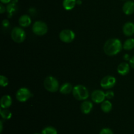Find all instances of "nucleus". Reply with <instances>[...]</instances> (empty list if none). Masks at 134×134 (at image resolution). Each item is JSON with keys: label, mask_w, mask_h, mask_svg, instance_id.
Instances as JSON below:
<instances>
[{"label": "nucleus", "mask_w": 134, "mask_h": 134, "mask_svg": "<svg viewBox=\"0 0 134 134\" xmlns=\"http://www.w3.org/2000/svg\"><path fill=\"white\" fill-rule=\"evenodd\" d=\"M0 126H1V130H0V131H1V132H2V130H3V123H2V121H1V122H0Z\"/></svg>", "instance_id": "31"}, {"label": "nucleus", "mask_w": 134, "mask_h": 134, "mask_svg": "<svg viewBox=\"0 0 134 134\" xmlns=\"http://www.w3.org/2000/svg\"><path fill=\"white\" fill-rule=\"evenodd\" d=\"M114 96H115L114 92L111 90L107 91L105 93V97L107 99H111L113 98Z\"/></svg>", "instance_id": "24"}, {"label": "nucleus", "mask_w": 134, "mask_h": 134, "mask_svg": "<svg viewBox=\"0 0 134 134\" xmlns=\"http://www.w3.org/2000/svg\"><path fill=\"white\" fill-rule=\"evenodd\" d=\"M73 95L79 101H84L89 97V92L87 88L82 85H77L73 89Z\"/></svg>", "instance_id": "2"}, {"label": "nucleus", "mask_w": 134, "mask_h": 134, "mask_svg": "<svg viewBox=\"0 0 134 134\" xmlns=\"http://www.w3.org/2000/svg\"><path fill=\"white\" fill-rule=\"evenodd\" d=\"M99 134H113V132L109 128H103L101 130Z\"/></svg>", "instance_id": "25"}, {"label": "nucleus", "mask_w": 134, "mask_h": 134, "mask_svg": "<svg viewBox=\"0 0 134 134\" xmlns=\"http://www.w3.org/2000/svg\"><path fill=\"white\" fill-rule=\"evenodd\" d=\"M18 23L22 27H28L31 23V19L27 14H23L18 20Z\"/></svg>", "instance_id": "13"}, {"label": "nucleus", "mask_w": 134, "mask_h": 134, "mask_svg": "<svg viewBox=\"0 0 134 134\" xmlns=\"http://www.w3.org/2000/svg\"><path fill=\"white\" fill-rule=\"evenodd\" d=\"M123 46L121 42L116 38H111L108 39L103 46V51L106 55L109 56H114L121 51Z\"/></svg>", "instance_id": "1"}, {"label": "nucleus", "mask_w": 134, "mask_h": 134, "mask_svg": "<svg viewBox=\"0 0 134 134\" xmlns=\"http://www.w3.org/2000/svg\"><path fill=\"white\" fill-rule=\"evenodd\" d=\"M18 0H11V2L10 3H15L16 4L17 3H18Z\"/></svg>", "instance_id": "33"}, {"label": "nucleus", "mask_w": 134, "mask_h": 134, "mask_svg": "<svg viewBox=\"0 0 134 134\" xmlns=\"http://www.w3.org/2000/svg\"><path fill=\"white\" fill-rule=\"evenodd\" d=\"M0 113H1V117L5 120H9L12 116L11 112L7 109H1Z\"/></svg>", "instance_id": "21"}, {"label": "nucleus", "mask_w": 134, "mask_h": 134, "mask_svg": "<svg viewBox=\"0 0 134 134\" xmlns=\"http://www.w3.org/2000/svg\"><path fill=\"white\" fill-rule=\"evenodd\" d=\"M26 34L24 30L20 27H14L11 32V38L16 43H22L25 40Z\"/></svg>", "instance_id": "4"}, {"label": "nucleus", "mask_w": 134, "mask_h": 134, "mask_svg": "<svg viewBox=\"0 0 134 134\" xmlns=\"http://www.w3.org/2000/svg\"><path fill=\"white\" fill-rule=\"evenodd\" d=\"M41 134H58V131L54 127L47 126L42 130Z\"/></svg>", "instance_id": "22"}, {"label": "nucleus", "mask_w": 134, "mask_h": 134, "mask_svg": "<svg viewBox=\"0 0 134 134\" xmlns=\"http://www.w3.org/2000/svg\"><path fill=\"white\" fill-rule=\"evenodd\" d=\"M7 10V9H5V7H4V5H3V3L0 4V13L3 14L5 12V11Z\"/></svg>", "instance_id": "27"}, {"label": "nucleus", "mask_w": 134, "mask_h": 134, "mask_svg": "<svg viewBox=\"0 0 134 134\" xmlns=\"http://www.w3.org/2000/svg\"><path fill=\"white\" fill-rule=\"evenodd\" d=\"M123 33L126 36H131L134 34V24L131 22H126L123 26Z\"/></svg>", "instance_id": "11"}, {"label": "nucleus", "mask_w": 134, "mask_h": 134, "mask_svg": "<svg viewBox=\"0 0 134 134\" xmlns=\"http://www.w3.org/2000/svg\"><path fill=\"white\" fill-rule=\"evenodd\" d=\"M7 11L8 13V17L9 18H11L13 17V14L16 11L18 7H17L16 4L13 3H10L7 6Z\"/></svg>", "instance_id": "18"}, {"label": "nucleus", "mask_w": 134, "mask_h": 134, "mask_svg": "<svg viewBox=\"0 0 134 134\" xmlns=\"http://www.w3.org/2000/svg\"><path fill=\"white\" fill-rule=\"evenodd\" d=\"M130 64L131 67L134 68V56L130 59Z\"/></svg>", "instance_id": "28"}, {"label": "nucleus", "mask_w": 134, "mask_h": 134, "mask_svg": "<svg viewBox=\"0 0 134 134\" xmlns=\"http://www.w3.org/2000/svg\"><path fill=\"white\" fill-rule=\"evenodd\" d=\"M0 105L2 109H8L12 105V98L9 95L3 96L0 101Z\"/></svg>", "instance_id": "12"}, {"label": "nucleus", "mask_w": 134, "mask_h": 134, "mask_svg": "<svg viewBox=\"0 0 134 134\" xmlns=\"http://www.w3.org/2000/svg\"><path fill=\"white\" fill-rule=\"evenodd\" d=\"M44 87L48 91L54 93L59 89L58 81L54 77L48 76L44 80Z\"/></svg>", "instance_id": "3"}, {"label": "nucleus", "mask_w": 134, "mask_h": 134, "mask_svg": "<svg viewBox=\"0 0 134 134\" xmlns=\"http://www.w3.org/2000/svg\"><path fill=\"white\" fill-rule=\"evenodd\" d=\"M116 78L112 76H105L101 80L100 85L103 89H109L113 88L116 84Z\"/></svg>", "instance_id": "8"}, {"label": "nucleus", "mask_w": 134, "mask_h": 134, "mask_svg": "<svg viewBox=\"0 0 134 134\" xmlns=\"http://www.w3.org/2000/svg\"><path fill=\"white\" fill-rule=\"evenodd\" d=\"M1 2V3L4 4H9L11 2V0H0Z\"/></svg>", "instance_id": "29"}, {"label": "nucleus", "mask_w": 134, "mask_h": 134, "mask_svg": "<svg viewBox=\"0 0 134 134\" xmlns=\"http://www.w3.org/2000/svg\"><path fill=\"white\" fill-rule=\"evenodd\" d=\"M2 25H3V27L5 28H7L9 27V25H10V22H9L8 20L5 19V20H3Z\"/></svg>", "instance_id": "26"}, {"label": "nucleus", "mask_w": 134, "mask_h": 134, "mask_svg": "<svg viewBox=\"0 0 134 134\" xmlns=\"http://www.w3.org/2000/svg\"><path fill=\"white\" fill-rule=\"evenodd\" d=\"M34 134H40V133H34Z\"/></svg>", "instance_id": "34"}, {"label": "nucleus", "mask_w": 134, "mask_h": 134, "mask_svg": "<svg viewBox=\"0 0 134 134\" xmlns=\"http://www.w3.org/2000/svg\"><path fill=\"white\" fill-rule=\"evenodd\" d=\"M122 10L124 14L130 15L134 13V2L132 1H128L124 3L122 7Z\"/></svg>", "instance_id": "10"}, {"label": "nucleus", "mask_w": 134, "mask_h": 134, "mask_svg": "<svg viewBox=\"0 0 134 134\" xmlns=\"http://www.w3.org/2000/svg\"><path fill=\"white\" fill-rule=\"evenodd\" d=\"M73 87L71 84L68 82H65L63 84L60 88V92L62 94H69L71 92L73 91Z\"/></svg>", "instance_id": "17"}, {"label": "nucleus", "mask_w": 134, "mask_h": 134, "mask_svg": "<svg viewBox=\"0 0 134 134\" xmlns=\"http://www.w3.org/2000/svg\"><path fill=\"white\" fill-rule=\"evenodd\" d=\"M117 71L119 74L125 76L128 74L130 71V65L127 63H122L118 66Z\"/></svg>", "instance_id": "15"}, {"label": "nucleus", "mask_w": 134, "mask_h": 134, "mask_svg": "<svg viewBox=\"0 0 134 134\" xmlns=\"http://www.w3.org/2000/svg\"><path fill=\"white\" fill-rule=\"evenodd\" d=\"M93 108V105L90 101H85L81 103V110L83 114H88L91 112Z\"/></svg>", "instance_id": "14"}, {"label": "nucleus", "mask_w": 134, "mask_h": 134, "mask_svg": "<svg viewBox=\"0 0 134 134\" xmlns=\"http://www.w3.org/2000/svg\"><path fill=\"white\" fill-rule=\"evenodd\" d=\"M124 59H125L126 60H129V55H128V54H126L125 55H124Z\"/></svg>", "instance_id": "30"}, {"label": "nucleus", "mask_w": 134, "mask_h": 134, "mask_svg": "<svg viewBox=\"0 0 134 134\" xmlns=\"http://www.w3.org/2000/svg\"><path fill=\"white\" fill-rule=\"evenodd\" d=\"M77 4H78V5H81V4H82V1H81V0H77Z\"/></svg>", "instance_id": "32"}, {"label": "nucleus", "mask_w": 134, "mask_h": 134, "mask_svg": "<svg viewBox=\"0 0 134 134\" xmlns=\"http://www.w3.org/2000/svg\"><path fill=\"white\" fill-rule=\"evenodd\" d=\"M112 103L108 100L103 101L101 105V109H102V111L105 113L109 112L112 110Z\"/></svg>", "instance_id": "19"}, {"label": "nucleus", "mask_w": 134, "mask_h": 134, "mask_svg": "<svg viewBox=\"0 0 134 134\" xmlns=\"http://www.w3.org/2000/svg\"><path fill=\"white\" fill-rule=\"evenodd\" d=\"M77 4V0H64L63 1V7L66 11H71L75 7Z\"/></svg>", "instance_id": "16"}, {"label": "nucleus", "mask_w": 134, "mask_h": 134, "mask_svg": "<svg viewBox=\"0 0 134 134\" xmlns=\"http://www.w3.org/2000/svg\"><path fill=\"white\" fill-rule=\"evenodd\" d=\"M60 39L62 42L64 43H71L74 40L75 38V34L71 30H64L60 33Z\"/></svg>", "instance_id": "7"}, {"label": "nucleus", "mask_w": 134, "mask_h": 134, "mask_svg": "<svg viewBox=\"0 0 134 134\" xmlns=\"http://www.w3.org/2000/svg\"><path fill=\"white\" fill-rule=\"evenodd\" d=\"M9 84V80L3 75L0 76V85L1 87H6Z\"/></svg>", "instance_id": "23"}, {"label": "nucleus", "mask_w": 134, "mask_h": 134, "mask_svg": "<svg viewBox=\"0 0 134 134\" xmlns=\"http://www.w3.org/2000/svg\"><path fill=\"white\" fill-rule=\"evenodd\" d=\"M123 48L125 50H132L134 48V39L130 38L124 42L123 45Z\"/></svg>", "instance_id": "20"}, {"label": "nucleus", "mask_w": 134, "mask_h": 134, "mask_svg": "<svg viewBox=\"0 0 134 134\" xmlns=\"http://www.w3.org/2000/svg\"><path fill=\"white\" fill-rule=\"evenodd\" d=\"M31 93L27 88H20L16 93V99L20 102H26L31 97Z\"/></svg>", "instance_id": "6"}, {"label": "nucleus", "mask_w": 134, "mask_h": 134, "mask_svg": "<svg viewBox=\"0 0 134 134\" xmlns=\"http://www.w3.org/2000/svg\"><path fill=\"white\" fill-rule=\"evenodd\" d=\"M91 98L96 103H102L106 98L105 93L102 90H95L92 93Z\"/></svg>", "instance_id": "9"}, {"label": "nucleus", "mask_w": 134, "mask_h": 134, "mask_svg": "<svg viewBox=\"0 0 134 134\" xmlns=\"http://www.w3.org/2000/svg\"><path fill=\"white\" fill-rule=\"evenodd\" d=\"M33 32L37 35H43L48 32V27L46 23L42 21H36L32 26Z\"/></svg>", "instance_id": "5"}]
</instances>
